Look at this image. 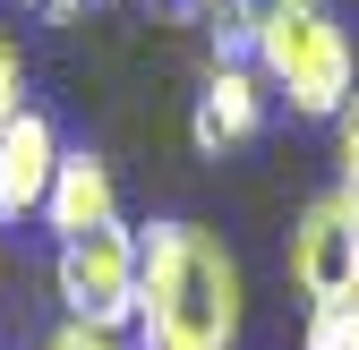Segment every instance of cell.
<instances>
[{
  "label": "cell",
  "mask_w": 359,
  "mask_h": 350,
  "mask_svg": "<svg viewBox=\"0 0 359 350\" xmlns=\"http://www.w3.org/2000/svg\"><path fill=\"white\" fill-rule=\"evenodd\" d=\"M248 316L240 256L205 223H154L137 274V342L146 350H231Z\"/></svg>",
  "instance_id": "cell-1"
},
{
  "label": "cell",
  "mask_w": 359,
  "mask_h": 350,
  "mask_svg": "<svg viewBox=\"0 0 359 350\" xmlns=\"http://www.w3.org/2000/svg\"><path fill=\"white\" fill-rule=\"evenodd\" d=\"M257 77L274 85V94L299 111V120H342V103L359 94V52H351V26L325 9V0H308V9L274 18L257 34Z\"/></svg>",
  "instance_id": "cell-2"
},
{
  "label": "cell",
  "mask_w": 359,
  "mask_h": 350,
  "mask_svg": "<svg viewBox=\"0 0 359 350\" xmlns=\"http://www.w3.org/2000/svg\"><path fill=\"white\" fill-rule=\"evenodd\" d=\"M137 274H146V231L103 223V231H77L52 248V290L77 325H111L128 333L137 325Z\"/></svg>",
  "instance_id": "cell-3"
},
{
  "label": "cell",
  "mask_w": 359,
  "mask_h": 350,
  "mask_svg": "<svg viewBox=\"0 0 359 350\" xmlns=\"http://www.w3.org/2000/svg\"><path fill=\"white\" fill-rule=\"evenodd\" d=\"M291 282L308 308H334V299H359V197L325 188L299 205L291 223Z\"/></svg>",
  "instance_id": "cell-4"
},
{
  "label": "cell",
  "mask_w": 359,
  "mask_h": 350,
  "mask_svg": "<svg viewBox=\"0 0 359 350\" xmlns=\"http://www.w3.org/2000/svg\"><path fill=\"white\" fill-rule=\"evenodd\" d=\"M265 103H274V85L257 77V60H214V77L197 85V111H189V137L197 154H231L265 128Z\"/></svg>",
  "instance_id": "cell-5"
},
{
  "label": "cell",
  "mask_w": 359,
  "mask_h": 350,
  "mask_svg": "<svg viewBox=\"0 0 359 350\" xmlns=\"http://www.w3.org/2000/svg\"><path fill=\"white\" fill-rule=\"evenodd\" d=\"M60 128L43 120L34 103L18 120H0V223H26V214H43V197H52V171H60Z\"/></svg>",
  "instance_id": "cell-6"
},
{
  "label": "cell",
  "mask_w": 359,
  "mask_h": 350,
  "mask_svg": "<svg viewBox=\"0 0 359 350\" xmlns=\"http://www.w3.org/2000/svg\"><path fill=\"white\" fill-rule=\"evenodd\" d=\"M52 239H77V231H103V223H120V188H111V162L103 154H60V171H52V197H43V214H34Z\"/></svg>",
  "instance_id": "cell-7"
},
{
  "label": "cell",
  "mask_w": 359,
  "mask_h": 350,
  "mask_svg": "<svg viewBox=\"0 0 359 350\" xmlns=\"http://www.w3.org/2000/svg\"><path fill=\"white\" fill-rule=\"evenodd\" d=\"M299 350H359V299H334V308H308Z\"/></svg>",
  "instance_id": "cell-8"
},
{
  "label": "cell",
  "mask_w": 359,
  "mask_h": 350,
  "mask_svg": "<svg viewBox=\"0 0 359 350\" xmlns=\"http://www.w3.org/2000/svg\"><path fill=\"white\" fill-rule=\"evenodd\" d=\"M26 111V52H18V34L0 26V120H18Z\"/></svg>",
  "instance_id": "cell-9"
},
{
  "label": "cell",
  "mask_w": 359,
  "mask_h": 350,
  "mask_svg": "<svg viewBox=\"0 0 359 350\" xmlns=\"http://www.w3.org/2000/svg\"><path fill=\"white\" fill-rule=\"evenodd\" d=\"M43 350H128V333H111V325H52V333H43Z\"/></svg>",
  "instance_id": "cell-10"
},
{
  "label": "cell",
  "mask_w": 359,
  "mask_h": 350,
  "mask_svg": "<svg viewBox=\"0 0 359 350\" xmlns=\"http://www.w3.org/2000/svg\"><path fill=\"white\" fill-rule=\"evenodd\" d=\"M334 162H342V180L334 188H351L359 197V94L342 103V120H334Z\"/></svg>",
  "instance_id": "cell-11"
},
{
  "label": "cell",
  "mask_w": 359,
  "mask_h": 350,
  "mask_svg": "<svg viewBox=\"0 0 359 350\" xmlns=\"http://www.w3.org/2000/svg\"><path fill=\"white\" fill-rule=\"evenodd\" d=\"M240 9V26H248V52H257V34L274 26V18H291V9H308V0H231Z\"/></svg>",
  "instance_id": "cell-12"
},
{
  "label": "cell",
  "mask_w": 359,
  "mask_h": 350,
  "mask_svg": "<svg viewBox=\"0 0 359 350\" xmlns=\"http://www.w3.org/2000/svg\"><path fill=\"white\" fill-rule=\"evenodd\" d=\"M189 9H197V0H189Z\"/></svg>",
  "instance_id": "cell-13"
}]
</instances>
